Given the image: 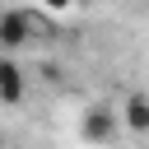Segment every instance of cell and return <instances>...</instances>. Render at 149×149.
Returning a JSON list of instances; mask_svg holds the SVG:
<instances>
[{
	"label": "cell",
	"mask_w": 149,
	"mask_h": 149,
	"mask_svg": "<svg viewBox=\"0 0 149 149\" xmlns=\"http://www.w3.org/2000/svg\"><path fill=\"white\" fill-rule=\"evenodd\" d=\"M116 121H121V112H112L107 102H88V107L79 112V140H84V144H112Z\"/></svg>",
	"instance_id": "1"
},
{
	"label": "cell",
	"mask_w": 149,
	"mask_h": 149,
	"mask_svg": "<svg viewBox=\"0 0 149 149\" xmlns=\"http://www.w3.org/2000/svg\"><path fill=\"white\" fill-rule=\"evenodd\" d=\"M28 37H33V14L5 9V14H0V47H5V51H19Z\"/></svg>",
	"instance_id": "2"
},
{
	"label": "cell",
	"mask_w": 149,
	"mask_h": 149,
	"mask_svg": "<svg viewBox=\"0 0 149 149\" xmlns=\"http://www.w3.org/2000/svg\"><path fill=\"white\" fill-rule=\"evenodd\" d=\"M23 98V70L14 61H0V102H19Z\"/></svg>",
	"instance_id": "3"
},
{
	"label": "cell",
	"mask_w": 149,
	"mask_h": 149,
	"mask_svg": "<svg viewBox=\"0 0 149 149\" xmlns=\"http://www.w3.org/2000/svg\"><path fill=\"white\" fill-rule=\"evenodd\" d=\"M121 121H126L130 130H140V135H144V130H149V98H144V93H130V98H126V107H121Z\"/></svg>",
	"instance_id": "4"
},
{
	"label": "cell",
	"mask_w": 149,
	"mask_h": 149,
	"mask_svg": "<svg viewBox=\"0 0 149 149\" xmlns=\"http://www.w3.org/2000/svg\"><path fill=\"white\" fill-rule=\"evenodd\" d=\"M42 5H51V9H65V5H70V0H42Z\"/></svg>",
	"instance_id": "5"
}]
</instances>
